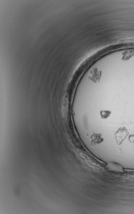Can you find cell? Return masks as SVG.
Returning a JSON list of instances; mask_svg holds the SVG:
<instances>
[{"mask_svg":"<svg viewBox=\"0 0 134 214\" xmlns=\"http://www.w3.org/2000/svg\"><path fill=\"white\" fill-rule=\"evenodd\" d=\"M128 130L126 127H120L115 133V137L117 144L120 145L129 135Z\"/></svg>","mask_w":134,"mask_h":214,"instance_id":"cell-1","label":"cell"},{"mask_svg":"<svg viewBox=\"0 0 134 214\" xmlns=\"http://www.w3.org/2000/svg\"><path fill=\"white\" fill-rule=\"evenodd\" d=\"M106 167L109 170L114 172H119L122 173L124 172L123 166L120 164L115 162H110L108 163Z\"/></svg>","mask_w":134,"mask_h":214,"instance_id":"cell-2","label":"cell"},{"mask_svg":"<svg viewBox=\"0 0 134 214\" xmlns=\"http://www.w3.org/2000/svg\"><path fill=\"white\" fill-rule=\"evenodd\" d=\"M91 147H94L100 144L103 142L104 139L102 138V134L101 133H97L91 136Z\"/></svg>","mask_w":134,"mask_h":214,"instance_id":"cell-3","label":"cell"},{"mask_svg":"<svg viewBox=\"0 0 134 214\" xmlns=\"http://www.w3.org/2000/svg\"><path fill=\"white\" fill-rule=\"evenodd\" d=\"M111 111L109 110H102L100 111V114L102 118L106 119L108 118L111 115Z\"/></svg>","mask_w":134,"mask_h":214,"instance_id":"cell-4","label":"cell"},{"mask_svg":"<svg viewBox=\"0 0 134 214\" xmlns=\"http://www.w3.org/2000/svg\"><path fill=\"white\" fill-rule=\"evenodd\" d=\"M129 140L131 143H134V134H132L129 136Z\"/></svg>","mask_w":134,"mask_h":214,"instance_id":"cell-5","label":"cell"}]
</instances>
